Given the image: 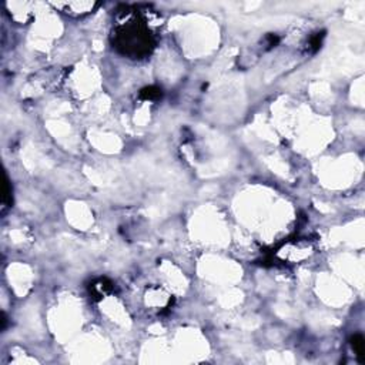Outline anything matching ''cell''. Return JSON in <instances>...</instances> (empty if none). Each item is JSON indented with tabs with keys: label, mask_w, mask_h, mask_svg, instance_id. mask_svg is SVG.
Returning a JSON list of instances; mask_svg holds the SVG:
<instances>
[{
	"label": "cell",
	"mask_w": 365,
	"mask_h": 365,
	"mask_svg": "<svg viewBox=\"0 0 365 365\" xmlns=\"http://www.w3.org/2000/svg\"><path fill=\"white\" fill-rule=\"evenodd\" d=\"M324 33H317V35H314L312 38H309V49L312 50V52H317L320 47H321V43H323V38H324Z\"/></svg>",
	"instance_id": "cell-5"
},
{
	"label": "cell",
	"mask_w": 365,
	"mask_h": 365,
	"mask_svg": "<svg viewBox=\"0 0 365 365\" xmlns=\"http://www.w3.org/2000/svg\"><path fill=\"white\" fill-rule=\"evenodd\" d=\"M351 346L358 358V361L361 364L365 363V341L364 337L361 334H355L354 337H351Z\"/></svg>",
	"instance_id": "cell-3"
},
{
	"label": "cell",
	"mask_w": 365,
	"mask_h": 365,
	"mask_svg": "<svg viewBox=\"0 0 365 365\" xmlns=\"http://www.w3.org/2000/svg\"><path fill=\"white\" fill-rule=\"evenodd\" d=\"M112 289H113V283L107 278H100L96 283L90 284V294H92V297L96 298L97 301L101 300L103 295L112 292Z\"/></svg>",
	"instance_id": "cell-2"
},
{
	"label": "cell",
	"mask_w": 365,
	"mask_h": 365,
	"mask_svg": "<svg viewBox=\"0 0 365 365\" xmlns=\"http://www.w3.org/2000/svg\"><path fill=\"white\" fill-rule=\"evenodd\" d=\"M132 24L123 26L115 30V47L123 53L133 58H140L149 55L153 49L154 43L150 32L138 21H130Z\"/></svg>",
	"instance_id": "cell-1"
},
{
	"label": "cell",
	"mask_w": 365,
	"mask_h": 365,
	"mask_svg": "<svg viewBox=\"0 0 365 365\" xmlns=\"http://www.w3.org/2000/svg\"><path fill=\"white\" fill-rule=\"evenodd\" d=\"M163 97V92L160 87L157 86H149V87H144L141 92H140V98L143 100H149V101H157Z\"/></svg>",
	"instance_id": "cell-4"
},
{
	"label": "cell",
	"mask_w": 365,
	"mask_h": 365,
	"mask_svg": "<svg viewBox=\"0 0 365 365\" xmlns=\"http://www.w3.org/2000/svg\"><path fill=\"white\" fill-rule=\"evenodd\" d=\"M278 41H280V38H278V36H275V35H269L267 36V46H269V47H274Z\"/></svg>",
	"instance_id": "cell-6"
}]
</instances>
